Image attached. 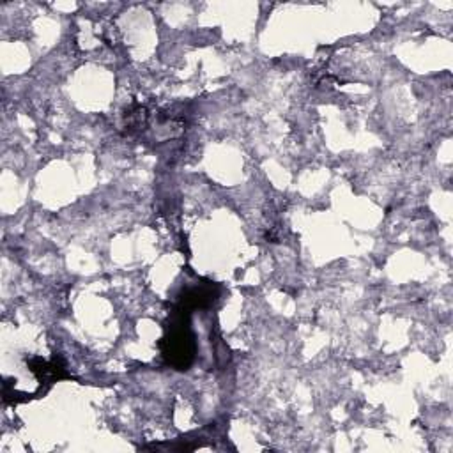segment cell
Masks as SVG:
<instances>
[{
  "label": "cell",
  "instance_id": "cell-1",
  "mask_svg": "<svg viewBox=\"0 0 453 453\" xmlns=\"http://www.w3.org/2000/svg\"><path fill=\"white\" fill-rule=\"evenodd\" d=\"M184 317L186 311L179 308L177 313L172 317V324L166 331V336L163 338V354L168 359V363L179 370H186L195 357L193 334L188 324H184Z\"/></svg>",
  "mask_w": 453,
  "mask_h": 453
}]
</instances>
